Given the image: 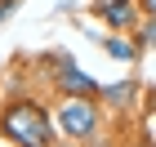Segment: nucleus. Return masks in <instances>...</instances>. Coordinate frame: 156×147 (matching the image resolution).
<instances>
[{"mask_svg":"<svg viewBox=\"0 0 156 147\" xmlns=\"http://www.w3.org/2000/svg\"><path fill=\"white\" fill-rule=\"evenodd\" d=\"M103 49H107L116 62H129V58H138V45H129V40H120V36H103Z\"/></svg>","mask_w":156,"mask_h":147,"instance_id":"423d86ee","label":"nucleus"},{"mask_svg":"<svg viewBox=\"0 0 156 147\" xmlns=\"http://www.w3.org/2000/svg\"><path fill=\"white\" fill-rule=\"evenodd\" d=\"M134 31H138V40H134V45H138V54H143V49H156V18H147V23L134 27Z\"/></svg>","mask_w":156,"mask_h":147,"instance_id":"0eeeda50","label":"nucleus"},{"mask_svg":"<svg viewBox=\"0 0 156 147\" xmlns=\"http://www.w3.org/2000/svg\"><path fill=\"white\" fill-rule=\"evenodd\" d=\"M13 9H18V0H0V23H5V18H9Z\"/></svg>","mask_w":156,"mask_h":147,"instance_id":"6e6552de","label":"nucleus"},{"mask_svg":"<svg viewBox=\"0 0 156 147\" xmlns=\"http://www.w3.org/2000/svg\"><path fill=\"white\" fill-rule=\"evenodd\" d=\"M54 85H58V94H76V98H98V80L89 72H80L76 67V58H54Z\"/></svg>","mask_w":156,"mask_h":147,"instance_id":"7ed1b4c3","label":"nucleus"},{"mask_svg":"<svg viewBox=\"0 0 156 147\" xmlns=\"http://www.w3.org/2000/svg\"><path fill=\"white\" fill-rule=\"evenodd\" d=\"M98 94L107 98V107H112V111H125V107H134V98H138V85H134V80H116V85L98 89Z\"/></svg>","mask_w":156,"mask_h":147,"instance_id":"39448f33","label":"nucleus"},{"mask_svg":"<svg viewBox=\"0 0 156 147\" xmlns=\"http://www.w3.org/2000/svg\"><path fill=\"white\" fill-rule=\"evenodd\" d=\"M138 9H143L147 18H156V0H138Z\"/></svg>","mask_w":156,"mask_h":147,"instance_id":"1a4fd4ad","label":"nucleus"},{"mask_svg":"<svg viewBox=\"0 0 156 147\" xmlns=\"http://www.w3.org/2000/svg\"><path fill=\"white\" fill-rule=\"evenodd\" d=\"M0 138L9 147H58V125L36 98H9L0 107Z\"/></svg>","mask_w":156,"mask_h":147,"instance_id":"f257e3e1","label":"nucleus"},{"mask_svg":"<svg viewBox=\"0 0 156 147\" xmlns=\"http://www.w3.org/2000/svg\"><path fill=\"white\" fill-rule=\"evenodd\" d=\"M54 125H58L62 138L89 143V138H98V129H103V103H98V98H76V94H67V98L58 103V111H54Z\"/></svg>","mask_w":156,"mask_h":147,"instance_id":"f03ea898","label":"nucleus"},{"mask_svg":"<svg viewBox=\"0 0 156 147\" xmlns=\"http://www.w3.org/2000/svg\"><path fill=\"white\" fill-rule=\"evenodd\" d=\"M147 111L156 116V89H147Z\"/></svg>","mask_w":156,"mask_h":147,"instance_id":"9d476101","label":"nucleus"},{"mask_svg":"<svg viewBox=\"0 0 156 147\" xmlns=\"http://www.w3.org/2000/svg\"><path fill=\"white\" fill-rule=\"evenodd\" d=\"M94 18H103V23L116 27V31H134V27H138V0H98Z\"/></svg>","mask_w":156,"mask_h":147,"instance_id":"20e7f679","label":"nucleus"}]
</instances>
